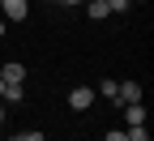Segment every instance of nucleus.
<instances>
[{"mask_svg": "<svg viewBox=\"0 0 154 141\" xmlns=\"http://www.w3.org/2000/svg\"><path fill=\"white\" fill-rule=\"evenodd\" d=\"M124 120H128V128L146 124V103H124Z\"/></svg>", "mask_w": 154, "mask_h": 141, "instance_id": "obj_5", "label": "nucleus"}, {"mask_svg": "<svg viewBox=\"0 0 154 141\" xmlns=\"http://www.w3.org/2000/svg\"><path fill=\"white\" fill-rule=\"evenodd\" d=\"M90 103H94V86H77V90L69 94V107H73V111H86Z\"/></svg>", "mask_w": 154, "mask_h": 141, "instance_id": "obj_2", "label": "nucleus"}, {"mask_svg": "<svg viewBox=\"0 0 154 141\" xmlns=\"http://www.w3.org/2000/svg\"><path fill=\"white\" fill-rule=\"evenodd\" d=\"M5 26H9V22H5V17H0V34H5Z\"/></svg>", "mask_w": 154, "mask_h": 141, "instance_id": "obj_15", "label": "nucleus"}, {"mask_svg": "<svg viewBox=\"0 0 154 141\" xmlns=\"http://www.w3.org/2000/svg\"><path fill=\"white\" fill-rule=\"evenodd\" d=\"M116 90H120V81H111V77H107V81H99V90H94V94H103V98H111V103H116Z\"/></svg>", "mask_w": 154, "mask_h": 141, "instance_id": "obj_8", "label": "nucleus"}, {"mask_svg": "<svg viewBox=\"0 0 154 141\" xmlns=\"http://www.w3.org/2000/svg\"><path fill=\"white\" fill-rule=\"evenodd\" d=\"M0 77H5V86H17V81H26V64L9 60V64H0Z\"/></svg>", "mask_w": 154, "mask_h": 141, "instance_id": "obj_3", "label": "nucleus"}, {"mask_svg": "<svg viewBox=\"0 0 154 141\" xmlns=\"http://www.w3.org/2000/svg\"><path fill=\"white\" fill-rule=\"evenodd\" d=\"M116 98H120V103H141V86H137V81H120Z\"/></svg>", "mask_w": 154, "mask_h": 141, "instance_id": "obj_4", "label": "nucleus"}, {"mask_svg": "<svg viewBox=\"0 0 154 141\" xmlns=\"http://www.w3.org/2000/svg\"><path fill=\"white\" fill-rule=\"evenodd\" d=\"M128 5H133V0H107V9H111V13H128Z\"/></svg>", "mask_w": 154, "mask_h": 141, "instance_id": "obj_10", "label": "nucleus"}, {"mask_svg": "<svg viewBox=\"0 0 154 141\" xmlns=\"http://www.w3.org/2000/svg\"><path fill=\"white\" fill-rule=\"evenodd\" d=\"M107 13H111V9H107V0H86V17H90V22H103Z\"/></svg>", "mask_w": 154, "mask_h": 141, "instance_id": "obj_6", "label": "nucleus"}, {"mask_svg": "<svg viewBox=\"0 0 154 141\" xmlns=\"http://www.w3.org/2000/svg\"><path fill=\"white\" fill-rule=\"evenodd\" d=\"M60 5H82V0H60Z\"/></svg>", "mask_w": 154, "mask_h": 141, "instance_id": "obj_13", "label": "nucleus"}, {"mask_svg": "<svg viewBox=\"0 0 154 141\" xmlns=\"http://www.w3.org/2000/svg\"><path fill=\"white\" fill-rule=\"evenodd\" d=\"M103 141H128V137H124V133H120V128H111V133H107V137H103Z\"/></svg>", "mask_w": 154, "mask_h": 141, "instance_id": "obj_12", "label": "nucleus"}, {"mask_svg": "<svg viewBox=\"0 0 154 141\" xmlns=\"http://www.w3.org/2000/svg\"><path fill=\"white\" fill-rule=\"evenodd\" d=\"M0 103H26V86H5V94H0Z\"/></svg>", "mask_w": 154, "mask_h": 141, "instance_id": "obj_7", "label": "nucleus"}, {"mask_svg": "<svg viewBox=\"0 0 154 141\" xmlns=\"http://www.w3.org/2000/svg\"><path fill=\"white\" fill-rule=\"evenodd\" d=\"M0 94H5V77H0Z\"/></svg>", "mask_w": 154, "mask_h": 141, "instance_id": "obj_16", "label": "nucleus"}, {"mask_svg": "<svg viewBox=\"0 0 154 141\" xmlns=\"http://www.w3.org/2000/svg\"><path fill=\"white\" fill-rule=\"evenodd\" d=\"M0 124H5V103H0Z\"/></svg>", "mask_w": 154, "mask_h": 141, "instance_id": "obj_14", "label": "nucleus"}, {"mask_svg": "<svg viewBox=\"0 0 154 141\" xmlns=\"http://www.w3.org/2000/svg\"><path fill=\"white\" fill-rule=\"evenodd\" d=\"M124 137H128V141H150V133H146V124H133V128H124Z\"/></svg>", "mask_w": 154, "mask_h": 141, "instance_id": "obj_9", "label": "nucleus"}, {"mask_svg": "<svg viewBox=\"0 0 154 141\" xmlns=\"http://www.w3.org/2000/svg\"><path fill=\"white\" fill-rule=\"evenodd\" d=\"M30 13V0H0V17L5 22H26Z\"/></svg>", "mask_w": 154, "mask_h": 141, "instance_id": "obj_1", "label": "nucleus"}, {"mask_svg": "<svg viewBox=\"0 0 154 141\" xmlns=\"http://www.w3.org/2000/svg\"><path fill=\"white\" fill-rule=\"evenodd\" d=\"M9 141H43V133H17V137H9Z\"/></svg>", "mask_w": 154, "mask_h": 141, "instance_id": "obj_11", "label": "nucleus"}]
</instances>
